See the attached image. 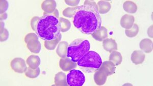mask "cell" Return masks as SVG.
I'll return each instance as SVG.
<instances>
[{
    "instance_id": "52a82bcc",
    "label": "cell",
    "mask_w": 153,
    "mask_h": 86,
    "mask_svg": "<svg viewBox=\"0 0 153 86\" xmlns=\"http://www.w3.org/2000/svg\"><path fill=\"white\" fill-rule=\"evenodd\" d=\"M56 2L54 0H46L42 4V8L44 11V15H52L58 19L59 12L56 9Z\"/></svg>"
},
{
    "instance_id": "ac0fdd59",
    "label": "cell",
    "mask_w": 153,
    "mask_h": 86,
    "mask_svg": "<svg viewBox=\"0 0 153 86\" xmlns=\"http://www.w3.org/2000/svg\"><path fill=\"white\" fill-rule=\"evenodd\" d=\"M55 84L56 86H68L66 75L64 72H59L55 77Z\"/></svg>"
},
{
    "instance_id": "44dd1931",
    "label": "cell",
    "mask_w": 153,
    "mask_h": 86,
    "mask_svg": "<svg viewBox=\"0 0 153 86\" xmlns=\"http://www.w3.org/2000/svg\"><path fill=\"white\" fill-rule=\"evenodd\" d=\"M123 8L126 12L131 14H134L137 10V6L135 3L127 1L123 4Z\"/></svg>"
},
{
    "instance_id": "d6986e66",
    "label": "cell",
    "mask_w": 153,
    "mask_h": 86,
    "mask_svg": "<svg viewBox=\"0 0 153 86\" xmlns=\"http://www.w3.org/2000/svg\"><path fill=\"white\" fill-rule=\"evenodd\" d=\"M68 43L67 42H62L59 43L56 53L59 57L62 58L67 57L68 53Z\"/></svg>"
},
{
    "instance_id": "1f68e13d",
    "label": "cell",
    "mask_w": 153,
    "mask_h": 86,
    "mask_svg": "<svg viewBox=\"0 0 153 86\" xmlns=\"http://www.w3.org/2000/svg\"><path fill=\"white\" fill-rule=\"evenodd\" d=\"M7 18V14L6 13H4L3 14H1V21L5 20Z\"/></svg>"
},
{
    "instance_id": "9c48e42d",
    "label": "cell",
    "mask_w": 153,
    "mask_h": 86,
    "mask_svg": "<svg viewBox=\"0 0 153 86\" xmlns=\"http://www.w3.org/2000/svg\"><path fill=\"white\" fill-rule=\"evenodd\" d=\"M76 62H73L69 58H61L59 61V66L64 71H68L74 69L76 67Z\"/></svg>"
},
{
    "instance_id": "7a4b0ae2",
    "label": "cell",
    "mask_w": 153,
    "mask_h": 86,
    "mask_svg": "<svg viewBox=\"0 0 153 86\" xmlns=\"http://www.w3.org/2000/svg\"><path fill=\"white\" fill-rule=\"evenodd\" d=\"M35 32L42 39L45 41L56 39L61 34L59 19L52 15H44L39 17Z\"/></svg>"
},
{
    "instance_id": "7c38bea8",
    "label": "cell",
    "mask_w": 153,
    "mask_h": 86,
    "mask_svg": "<svg viewBox=\"0 0 153 86\" xmlns=\"http://www.w3.org/2000/svg\"><path fill=\"white\" fill-rule=\"evenodd\" d=\"M92 37L94 39L99 41L102 42L106 39L108 37V31L104 27H101L99 29L95 31L94 33H92Z\"/></svg>"
},
{
    "instance_id": "e0dca14e",
    "label": "cell",
    "mask_w": 153,
    "mask_h": 86,
    "mask_svg": "<svg viewBox=\"0 0 153 86\" xmlns=\"http://www.w3.org/2000/svg\"><path fill=\"white\" fill-rule=\"evenodd\" d=\"M27 63L32 69H36L40 65V58L38 56H30L27 59Z\"/></svg>"
},
{
    "instance_id": "8992f818",
    "label": "cell",
    "mask_w": 153,
    "mask_h": 86,
    "mask_svg": "<svg viewBox=\"0 0 153 86\" xmlns=\"http://www.w3.org/2000/svg\"><path fill=\"white\" fill-rule=\"evenodd\" d=\"M25 42L30 52L34 53H38L40 52L42 44L37 35L33 33L28 34L25 38Z\"/></svg>"
},
{
    "instance_id": "f1b7e54d",
    "label": "cell",
    "mask_w": 153,
    "mask_h": 86,
    "mask_svg": "<svg viewBox=\"0 0 153 86\" xmlns=\"http://www.w3.org/2000/svg\"><path fill=\"white\" fill-rule=\"evenodd\" d=\"M9 7V4L7 1H1V14L5 13Z\"/></svg>"
},
{
    "instance_id": "d4e9b609",
    "label": "cell",
    "mask_w": 153,
    "mask_h": 86,
    "mask_svg": "<svg viewBox=\"0 0 153 86\" xmlns=\"http://www.w3.org/2000/svg\"><path fill=\"white\" fill-rule=\"evenodd\" d=\"M59 20L62 32H66L71 29V24L70 21L63 17H60Z\"/></svg>"
},
{
    "instance_id": "f546056e",
    "label": "cell",
    "mask_w": 153,
    "mask_h": 86,
    "mask_svg": "<svg viewBox=\"0 0 153 86\" xmlns=\"http://www.w3.org/2000/svg\"><path fill=\"white\" fill-rule=\"evenodd\" d=\"M39 17L37 16H35L33 17L32 19L31 22V26L32 28L34 31H35V29H36V26L37 23L38 22Z\"/></svg>"
},
{
    "instance_id": "8fae6325",
    "label": "cell",
    "mask_w": 153,
    "mask_h": 86,
    "mask_svg": "<svg viewBox=\"0 0 153 86\" xmlns=\"http://www.w3.org/2000/svg\"><path fill=\"white\" fill-rule=\"evenodd\" d=\"M135 22V18L132 16L125 14L120 19V26L126 30L130 29L132 27Z\"/></svg>"
},
{
    "instance_id": "2e32d148",
    "label": "cell",
    "mask_w": 153,
    "mask_h": 86,
    "mask_svg": "<svg viewBox=\"0 0 153 86\" xmlns=\"http://www.w3.org/2000/svg\"><path fill=\"white\" fill-rule=\"evenodd\" d=\"M140 48L143 52L150 53L153 50V42L148 38L142 40L139 43Z\"/></svg>"
},
{
    "instance_id": "277c9868",
    "label": "cell",
    "mask_w": 153,
    "mask_h": 86,
    "mask_svg": "<svg viewBox=\"0 0 153 86\" xmlns=\"http://www.w3.org/2000/svg\"><path fill=\"white\" fill-rule=\"evenodd\" d=\"M102 64V61L99 53L94 51H89L79 61L77 65L86 73L96 72Z\"/></svg>"
},
{
    "instance_id": "484cf974",
    "label": "cell",
    "mask_w": 153,
    "mask_h": 86,
    "mask_svg": "<svg viewBox=\"0 0 153 86\" xmlns=\"http://www.w3.org/2000/svg\"><path fill=\"white\" fill-rule=\"evenodd\" d=\"M138 32H139L138 26L137 24H134L130 29L126 30V35L130 38H133L135 37L138 34Z\"/></svg>"
},
{
    "instance_id": "9a60e30c",
    "label": "cell",
    "mask_w": 153,
    "mask_h": 86,
    "mask_svg": "<svg viewBox=\"0 0 153 86\" xmlns=\"http://www.w3.org/2000/svg\"><path fill=\"white\" fill-rule=\"evenodd\" d=\"M103 47L105 50L109 53L117 50V45L115 40L112 39L107 38L103 40Z\"/></svg>"
},
{
    "instance_id": "ba28073f",
    "label": "cell",
    "mask_w": 153,
    "mask_h": 86,
    "mask_svg": "<svg viewBox=\"0 0 153 86\" xmlns=\"http://www.w3.org/2000/svg\"><path fill=\"white\" fill-rule=\"evenodd\" d=\"M11 67L16 72L22 73L27 69L26 62L21 58H16L12 60L10 63Z\"/></svg>"
},
{
    "instance_id": "83f0119b",
    "label": "cell",
    "mask_w": 153,
    "mask_h": 86,
    "mask_svg": "<svg viewBox=\"0 0 153 86\" xmlns=\"http://www.w3.org/2000/svg\"><path fill=\"white\" fill-rule=\"evenodd\" d=\"M9 32L6 28H1V42L6 41L9 37Z\"/></svg>"
},
{
    "instance_id": "4dcf8cb0",
    "label": "cell",
    "mask_w": 153,
    "mask_h": 86,
    "mask_svg": "<svg viewBox=\"0 0 153 86\" xmlns=\"http://www.w3.org/2000/svg\"><path fill=\"white\" fill-rule=\"evenodd\" d=\"M65 2L66 3V4L68 5L71 6H75L78 5L80 1H67L65 0Z\"/></svg>"
},
{
    "instance_id": "3957f363",
    "label": "cell",
    "mask_w": 153,
    "mask_h": 86,
    "mask_svg": "<svg viewBox=\"0 0 153 86\" xmlns=\"http://www.w3.org/2000/svg\"><path fill=\"white\" fill-rule=\"evenodd\" d=\"M90 47V43L87 40H75L68 47L67 57L73 62H78L89 51Z\"/></svg>"
},
{
    "instance_id": "4316f807",
    "label": "cell",
    "mask_w": 153,
    "mask_h": 86,
    "mask_svg": "<svg viewBox=\"0 0 153 86\" xmlns=\"http://www.w3.org/2000/svg\"><path fill=\"white\" fill-rule=\"evenodd\" d=\"M78 7H68L65 9V10L63 11V15L66 16L67 17H74V16L75 15V12L76 10V9L78 8Z\"/></svg>"
},
{
    "instance_id": "603a6c76",
    "label": "cell",
    "mask_w": 153,
    "mask_h": 86,
    "mask_svg": "<svg viewBox=\"0 0 153 86\" xmlns=\"http://www.w3.org/2000/svg\"><path fill=\"white\" fill-rule=\"evenodd\" d=\"M62 38V35L60 34L59 37L56 39L51 41H45V47L48 50H54L56 48L57 45L60 42Z\"/></svg>"
},
{
    "instance_id": "6da1fadb",
    "label": "cell",
    "mask_w": 153,
    "mask_h": 86,
    "mask_svg": "<svg viewBox=\"0 0 153 86\" xmlns=\"http://www.w3.org/2000/svg\"><path fill=\"white\" fill-rule=\"evenodd\" d=\"M74 24L85 34H92L101 27L102 19L99 10L93 6H78L74 16Z\"/></svg>"
},
{
    "instance_id": "30bf717a",
    "label": "cell",
    "mask_w": 153,
    "mask_h": 86,
    "mask_svg": "<svg viewBox=\"0 0 153 86\" xmlns=\"http://www.w3.org/2000/svg\"><path fill=\"white\" fill-rule=\"evenodd\" d=\"M100 70L102 71L107 76H110L114 73L116 67L115 64L111 61H105L102 63Z\"/></svg>"
},
{
    "instance_id": "7402d4cb",
    "label": "cell",
    "mask_w": 153,
    "mask_h": 86,
    "mask_svg": "<svg viewBox=\"0 0 153 86\" xmlns=\"http://www.w3.org/2000/svg\"><path fill=\"white\" fill-rule=\"evenodd\" d=\"M123 60L122 56L120 53L117 51H113L110 53L109 56V61L113 62L115 66L120 65Z\"/></svg>"
},
{
    "instance_id": "cb8c5ba5",
    "label": "cell",
    "mask_w": 153,
    "mask_h": 86,
    "mask_svg": "<svg viewBox=\"0 0 153 86\" xmlns=\"http://www.w3.org/2000/svg\"><path fill=\"white\" fill-rule=\"evenodd\" d=\"M40 68L38 67L36 69H33L31 68L30 67H28L25 71V74L28 78L31 79H35L38 77L40 74Z\"/></svg>"
},
{
    "instance_id": "4fadbf2b",
    "label": "cell",
    "mask_w": 153,
    "mask_h": 86,
    "mask_svg": "<svg viewBox=\"0 0 153 86\" xmlns=\"http://www.w3.org/2000/svg\"><path fill=\"white\" fill-rule=\"evenodd\" d=\"M146 55L142 50H135L131 55V61L135 65L143 63L145 59Z\"/></svg>"
},
{
    "instance_id": "5bb4252c",
    "label": "cell",
    "mask_w": 153,
    "mask_h": 86,
    "mask_svg": "<svg viewBox=\"0 0 153 86\" xmlns=\"http://www.w3.org/2000/svg\"><path fill=\"white\" fill-rule=\"evenodd\" d=\"M107 76L99 69L96 71L94 74V82L98 86H102L105 84L107 81Z\"/></svg>"
},
{
    "instance_id": "ffe728a7",
    "label": "cell",
    "mask_w": 153,
    "mask_h": 86,
    "mask_svg": "<svg viewBox=\"0 0 153 86\" xmlns=\"http://www.w3.org/2000/svg\"><path fill=\"white\" fill-rule=\"evenodd\" d=\"M99 13L104 14L108 13L111 9V4L109 2L104 1H100L97 3Z\"/></svg>"
},
{
    "instance_id": "5b68a950",
    "label": "cell",
    "mask_w": 153,
    "mask_h": 86,
    "mask_svg": "<svg viewBox=\"0 0 153 86\" xmlns=\"http://www.w3.org/2000/svg\"><path fill=\"white\" fill-rule=\"evenodd\" d=\"M67 83L70 86H82L85 82V77L83 72L76 69H72L66 76Z\"/></svg>"
}]
</instances>
